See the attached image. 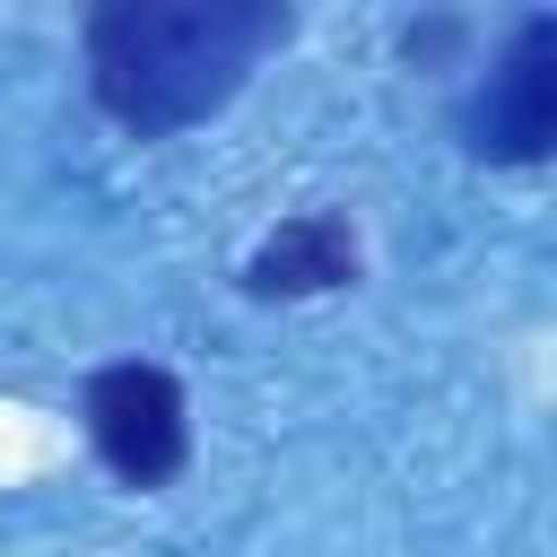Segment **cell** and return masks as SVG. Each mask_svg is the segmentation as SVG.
Instances as JSON below:
<instances>
[{
    "label": "cell",
    "mask_w": 557,
    "mask_h": 557,
    "mask_svg": "<svg viewBox=\"0 0 557 557\" xmlns=\"http://www.w3.org/2000/svg\"><path fill=\"white\" fill-rule=\"evenodd\" d=\"M287 44V0H87L96 104L157 139L209 122Z\"/></svg>",
    "instance_id": "obj_1"
},
{
    "label": "cell",
    "mask_w": 557,
    "mask_h": 557,
    "mask_svg": "<svg viewBox=\"0 0 557 557\" xmlns=\"http://www.w3.org/2000/svg\"><path fill=\"white\" fill-rule=\"evenodd\" d=\"M87 435L113 479L157 487L183 470V392L165 366H104L87 383Z\"/></svg>",
    "instance_id": "obj_2"
},
{
    "label": "cell",
    "mask_w": 557,
    "mask_h": 557,
    "mask_svg": "<svg viewBox=\"0 0 557 557\" xmlns=\"http://www.w3.org/2000/svg\"><path fill=\"white\" fill-rule=\"evenodd\" d=\"M548 139H557V26L531 17V26L513 35V52L496 61L487 96L470 104V148L531 165Z\"/></svg>",
    "instance_id": "obj_3"
},
{
    "label": "cell",
    "mask_w": 557,
    "mask_h": 557,
    "mask_svg": "<svg viewBox=\"0 0 557 557\" xmlns=\"http://www.w3.org/2000/svg\"><path fill=\"white\" fill-rule=\"evenodd\" d=\"M339 278H357V235L339 226V218H287L261 252H252V287L261 296H322V287H339Z\"/></svg>",
    "instance_id": "obj_4"
}]
</instances>
